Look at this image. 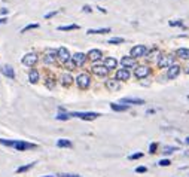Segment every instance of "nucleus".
Listing matches in <instances>:
<instances>
[{
	"mask_svg": "<svg viewBox=\"0 0 189 177\" xmlns=\"http://www.w3.org/2000/svg\"><path fill=\"white\" fill-rule=\"evenodd\" d=\"M64 66H66L67 70H73V68L76 67V64H75V61H73V60L70 58L69 61H66V63H64Z\"/></svg>",
	"mask_w": 189,
	"mask_h": 177,
	"instance_id": "nucleus-31",
	"label": "nucleus"
},
{
	"mask_svg": "<svg viewBox=\"0 0 189 177\" xmlns=\"http://www.w3.org/2000/svg\"><path fill=\"white\" fill-rule=\"evenodd\" d=\"M45 177H55V176H45Z\"/></svg>",
	"mask_w": 189,
	"mask_h": 177,
	"instance_id": "nucleus-47",
	"label": "nucleus"
},
{
	"mask_svg": "<svg viewBox=\"0 0 189 177\" xmlns=\"http://www.w3.org/2000/svg\"><path fill=\"white\" fill-rule=\"evenodd\" d=\"M121 64L124 66V68L135 67V58H133V57H122L121 58Z\"/></svg>",
	"mask_w": 189,
	"mask_h": 177,
	"instance_id": "nucleus-15",
	"label": "nucleus"
},
{
	"mask_svg": "<svg viewBox=\"0 0 189 177\" xmlns=\"http://www.w3.org/2000/svg\"><path fill=\"white\" fill-rule=\"evenodd\" d=\"M173 64H174V57L171 55H162L158 60V67L159 68H167V67H171Z\"/></svg>",
	"mask_w": 189,
	"mask_h": 177,
	"instance_id": "nucleus-5",
	"label": "nucleus"
},
{
	"mask_svg": "<svg viewBox=\"0 0 189 177\" xmlns=\"http://www.w3.org/2000/svg\"><path fill=\"white\" fill-rule=\"evenodd\" d=\"M131 57L133 58H140V57H145L147 54V48L145 45H135L134 48H131Z\"/></svg>",
	"mask_w": 189,
	"mask_h": 177,
	"instance_id": "nucleus-4",
	"label": "nucleus"
},
{
	"mask_svg": "<svg viewBox=\"0 0 189 177\" xmlns=\"http://www.w3.org/2000/svg\"><path fill=\"white\" fill-rule=\"evenodd\" d=\"M76 83L80 89H87L91 85V78H89L87 73H80L78 78H76Z\"/></svg>",
	"mask_w": 189,
	"mask_h": 177,
	"instance_id": "nucleus-3",
	"label": "nucleus"
},
{
	"mask_svg": "<svg viewBox=\"0 0 189 177\" xmlns=\"http://www.w3.org/2000/svg\"><path fill=\"white\" fill-rule=\"evenodd\" d=\"M186 73H188V75H189V66L186 67Z\"/></svg>",
	"mask_w": 189,
	"mask_h": 177,
	"instance_id": "nucleus-45",
	"label": "nucleus"
},
{
	"mask_svg": "<svg viewBox=\"0 0 189 177\" xmlns=\"http://www.w3.org/2000/svg\"><path fill=\"white\" fill-rule=\"evenodd\" d=\"M110 109L112 110H115V112H125V110H128V106H127V104H116V103H112Z\"/></svg>",
	"mask_w": 189,
	"mask_h": 177,
	"instance_id": "nucleus-22",
	"label": "nucleus"
},
{
	"mask_svg": "<svg viewBox=\"0 0 189 177\" xmlns=\"http://www.w3.org/2000/svg\"><path fill=\"white\" fill-rule=\"evenodd\" d=\"M87 57H88V60H91V61H98V60L103 58V52H101L100 49H91L88 54H87Z\"/></svg>",
	"mask_w": 189,
	"mask_h": 177,
	"instance_id": "nucleus-10",
	"label": "nucleus"
},
{
	"mask_svg": "<svg viewBox=\"0 0 189 177\" xmlns=\"http://www.w3.org/2000/svg\"><path fill=\"white\" fill-rule=\"evenodd\" d=\"M140 158H143V153H142V152H137V153H133V155L128 156V159H131V161H134V159H140Z\"/></svg>",
	"mask_w": 189,
	"mask_h": 177,
	"instance_id": "nucleus-33",
	"label": "nucleus"
},
{
	"mask_svg": "<svg viewBox=\"0 0 189 177\" xmlns=\"http://www.w3.org/2000/svg\"><path fill=\"white\" fill-rule=\"evenodd\" d=\"M174 150H177V149H176V147H173V146H167V147H164V153H173V152H174Z\"/></svg>",
	"mask_w": 189,
	"mask_h": 177,
	"instance_id": "nucleus-37",
	"label": "nucleus"
},
{
	"mask_svg": "<svg viewBox=\"0 0 189 177\" xmlns=\"http://www.w3.org/2000/svg\"><path fill=\"white\" fill-rule=\"evenodd\" d=\"M88 34H104V33H110V28H89Z\"/></svg>",
	"mask_w": 189,
	"mask_h": 177,
	"instance_id": "nucleus-24",
	"label": "nucleus"
},
{
	"mask_svg": "<svg viewBox=\"0 0 189 177\" xmlns=\"http://www.w3.org/2000/svg\"><path fill=\"white\" fill-rule=\"evenodd\" d=\"M72 82H73V78H72L69 73H64V75L61 76V83H63L64 87H70Z\"/></svg>",
	"mask_w": 189,
	"mask_h": 177,
	"instance_id": "nucleus-23",
	"label": "nucleus"
},
{
	"mask_svg": "<svg viewBox=\"0 0 189 177\" xmlns=\"http://www.w3.org/2000/svg\"><path fill=\"white\" fill-rule=\"evenodd\" d=\"M70 116H75V118L83 119V121H94L100 115L95 113V112H73V113H70Z\"/></svg>",
	"mask_w": 189,
	"mask_h": 177,
	"instance_id": "nucleus-1",
	"label": "nucleus"
},
{
	"mask_svg": "<svg viewBox=\"0 0 189 177\" xmlns=\"http://www.w3.org/2000/svg\"><path fill=\"white\" fill-rule=\"evenodd\" d=\"M156 149H158V144L150 143V146H149V153H156Z\"/></svg>",
	"mask_w": 189,
	"mask_h": 177,
	"instance_id": "nucleus-36",
	"label": "nucleus"
},
{
	"mask_svg": "<svg viewBox=\"0 0 189 177\" xmlns=\"http://www.w3.org/2000/svg\"><path fill=\"white\" fill-rule=\"evenodd\" d=\"M37 55L34 54V52H31V54H25L24 55V58H22V64L27 67H33L36 63H37Z\"/></svg>",
	"mask_w": 189,
	"mask_h": 177,
	"instance_id": "nucleus-7",
	"label": "nucleus"
},
{
	"mask_svg": "<svg viewBox=\"0 0 189 177\" xmlns=\"http://www.w3.org/2000/svg\"><path fill=\"white\" fill-rule=\"evenodd\" d=\"M115 79L116 80H128L130 79V72L127 70V68H119L118 72H116V75H115Z\"/></svg>",
	"mask_w": 189,
	"mask_h": 177,
	"instance_id": "nucleus-11",
	"label": "nucleus"
},
{
	"mask_svg": "<svg viewBox=\"0 0 189 177\" xmlns=\"http://www.w3.org/2000/svg\"><path fill=\"white\" fill-rule=\"evenodd\" d=\"M28 80H30L31 83H37V80H39V72H37L36 68H31V70H30V73H28Z\"/></svg>",
	"mask_w": 189,
	"mask_h": 177,
	"instance_id": "nucleus-21",
	"label": "nucleus"
},
{
	"mask_svg": "<svg viewBox=\"0 0 189 177\" xmlns=\"http://www.w3.org/2000/svg\"><path fill=\"white\" fill-rule=\"evenodd\" d=\"M33 167H34V162H31V164H27V165H22V167H20V168H17V173H25V171L31 170Z\"/></svg>",
	"mask_w": 189,
	"mask_h": 177,
	"instance_id": "nucleus-27",
	"label": "nucleus"
},
{
	"mask_svg": "<svg viewBox=\"0 0 189 177\" xmlns=\"http://www.w3.org/2000/svg\"><path fill=\"white\" fill-rule=\"evenodd\" d=\"M170 164H171V161H170V159H161V161L158 162V165H159V167H168Z\"/></svg>",
	"mask_w": 189,
	"mask_h": 177,
	"instance_id": "nucleus-35",
	"label": "nucleus"
},
{
	"mask_svg": "<svg viewBox=\"0 0 189 177\" xmlns=\"http://www.w3.org/2000/svg\"><path fill=\"white\" fill-rule=\"evenodd\" d=\"M73 177H80V176H73Z\"/></svg>",
	"mask_w": 189,
	"mask_h": 177,
	"instance_id": "nucleus-48",
	"label": "nucleus"
},
{
	"mask_svg": "<svg viewBox=\"0 0 189 177\" xmlns=\"http://www.w3.org/2000/svg\"><path fill=\"white\" fill-rule=\"evenodd\" d=\"M97 9H98L100 12H103V13H106V9H103V8H97Z\"/></svg>",
	"mask_w": 189,
	"mask_h": 177,
	"instance_id": "nucleus-44",
	"label": "nucleus"
},
{
	"mask_svg": "<svg viewBox=\"0 0 189 177\" xmlns=\"http://www.w3.org/2000/svg\"><path fill=\"white\" fill-rule=\"evenodd\" d=\"M78 28H79L78 24H70V25H61V27H58L60 31H70V30H78Z\"/></svg>",
	"mask_w": 189,
	"mask_h": 177,
	"instance_id": "nucleus-25",
	"label": "nucleus"
},
{
	"mask_svg": "<svg viewBox=\"0 0 189 177\" xmlns=\"http://www.w3.org/2000/svg\"><path fill=\"white\" fill-rule=\"evenodd\" d=\"M107 43L109 45H119V43H124V39L122 37H112V39H109Z\"/></svg>",
	"mask_w": 189,
	"mask_h": 177,
	"instance_id": "nucleus-29",
	"label": "nucleus"
},
{
	"mask_svg": "<svg viewBox=\"0 0 189 177\" xmlns=\"http://www.w3.org/2000/svg\"><path fill=\"white\" fill-rule=\"evenodd\" d=\"M177 57H180L182 60H189V49L188 48H179L176 51Z\"/></svg>",
	"mask_w": 189,
	"mask_h": 177,
	"instance_id": "nucleus-20",
	"label": "nucleus"
},
{
	"mask_svg": "<svg viewBox=\"0 0 189 177\" xmlns=\"http://www.w3.org/2000/svg\"><path fill=\"white\" fill-rule=\"evenodd\" d=\"M103 66L106 67L107 70H113V68H116L118 66V61L115 60V58H112V57H107L106 60H104V64Z\"/></svg>",
	"mask_w": 189,
	"mask_h": 177,
	"instance_id": "nucleus-17",
	"label": "nucleus"
},
{
	"mask_svg": "<svg viewBox=\"0 0 189 177\" xmlns=\"http://www.w3.org/2000/svg\"><path fill=\"white\" fill-rule=\"evenodd\" d=\"M39 27V24H28V25H25L24 28L21 30V33H25V31H28V30H33V28H37Z\"/></svg>",
	"mask_w": 189,
	"mask_h": 177,
	"instance_id": "nucleus-32",
	"label": "nucleus"
},
{
	"mask_svg": "<svg viewBox=\"0 0 189 177\" xmlns=\"http://www.w3.org/2000/svg\"><path fill=\"white\" fill-rule=\"evenodd\" d=\"M186 143H188V144H189V137H188V138H186Z\"/></svg>",
	"mask_w": 189,
	"mask_h": 177,
	"instance_id": "nucleus-46",
	"label": "nucleus"
},
{
	"mask_svg": "<svg viewBox=\"0 0 189 177\" xmlns=\"http://www.w3.org/2000/svg\"><path fill=\"white\" fill-rule=\"evenodd\" d=\"M57 13H58V11H54V12H49V13H46V15H45V18H46V20H49V18H52V17H55Z\"/></svg>",
	"mask_w": 189,
	"mask_h": 177,
	"instance_id": "nucleus-38",
	"label": "nucleus"
},
{
	"mask_svg": "<svg viewBox=\"0 0 189 177\" xmlns=\"http://www.w3.org/2000/svg\"><path fill=\"white\" fill-rule=\"evenodd\" d=\"M149 75H150V68L147 66H139L135 67V70H134V76L137 79H145Z\"/></svg>",
	"mask_w": 189,
	"mask_h": 177,
	"instance_id": "nucleus-6",
	"label": "nucleus"
},
{
	"mask_svg": "<svg viewBox=\"0 0 189 177\" xmlns=\"http://www.w3.org/2000/svg\"><path fill=\"white\" fill-rule=\"evenodd\" d=\"M45 85H46V88H49V89L55 88V80H54L52 78H48L46 80H45Z\"/></svg>",
	"mask_w": 189,
	"mask_h": 177,
	"instance_id": "nucleus-30",
	"label": "nucleus"
},
{
	"mask_svg": "<svg viewBox=\"0 0 189 177\" xmlns=\"http://www.w3.org/2000/svg\"><path fill=\"white\" fill-rule=\"evenodd\" d=\"M92 73L97 75V76H100V78H106L107 73H109V70L104 66H94L92 67Z\"/></svg>",
	"mask_w": 189,
	"mask_h": 177,
	"instance_id": "nucleus-12",
	"label": "nucleus"
},
{
	"mask_svg": "<svg viewBox=\"0 0 189 177\" xmlns=\"http://www.w3.org/2000/svg\"><path fill=\"white\" fill-rule=\"evenodd\" d=\"M55 118H57V119H58V121H67V119H70L72 116H70L69 113H64V112H60V113L57 115Z\"/></svg>",
	"mask_w": 189,
	"mask_h": 177,
	"instance_id": "nucleus-28",
	"label": "nucleus"
},
{
	"mask_svg": "<svg viewBox=\"0 0 189 177\" xmlns=\"http://www.w3.org/2000/svg\"><path fill=\"white\" fill-rule=\"evenodd\" d=\"M55 58H57L55 51H46V54H45V57H43V61L46 64H54V63H55Z\"/></svg>",
	"mask_w": 189,
	"mask_h": 177,
	"instance_id": "nucleus-16",
	"label": "nucleus"
},
{
	"mask_svg": "<svg viewBox=\"0 0 189 177\" xmlns=\"http://www.w3.org/2000/svg\"><path fill=\"white\" fill-rule=\"evenodd\" d=\"M87 58H88V57L85 55L83 52H76L75 55L72 57V60L75 61V64H76V66H83V64H85V61H87Z\"/></svg>",
	"mask_w": 189,
	"mask_h": 177,
	"instance_id": "nucleus-9",
	"label": "nucleus"
},
{
	"mask_svg": "<svg viewBox=\"0 0 189 177\" xmlns=\"http://www.w3.org/2000/svg\"><path fill=\"white\" fill-rule=\"evenodd\" d=\"M0 13H2V15H6V13H8V9H2Z\"/></svg>",
	"mask_w": 189,
	"mask_h": 177,
	"instance_id": "nucleus-42",
	"label": "nucleus"
},
{
	"mask_svg": "<svg viewBox=\"0 0 189 177\" xmlns=\"http://www.w3.org/2000/svg\"><path fill=\"white\" fill-rule=\"evenodd\" d=\"M82 9H83V12H91V11H92V9H91V6H88V5H85Z\"/></svg>",
	"mask_w": 189,
	"mask_h": 177,
	"instance_id": "nucleus-41",
	"label": "nucleus"
},
{
	"mask_svg": "<svg viewBox=\"0 0 189 177\" xmlns=\"http://www.w3.org/2000/svg\"><path fill=\"white\" fill-rule=\"evenodd\" d=\"M57 146H58V147H72V142L67 140V138H60V140L57 142Z\"/></svg>",
	"mask_w": 189,
	"mask_h": 177,
	"instance_id": "nucleus-26",
	"label": "nucleus"
},
{
	"mask_svg": "<svg viewBox=\"0 0 189 177\" xmlns=\"http://www.w3.org/2000/svg\"><path fill=\"white\" fill-rule=\"evenodd\" d=\"M146 171H147L146 167H137L135 168V173H146Z\"/></svg>",
	"mask_w": 189,
	"mask_h": 177,
	"instance_id": "nucleus-39",
	"label": "nucleus"
},
{
	"mask_svg": "<svg viewBox=\"0 0 189 177\" xmlns=\"http://www.w3.org/2000/svg\"><path fill=\"white\" fill-rule=\"evenodd\" d=\"M156 54H158V49H152V51H150V52L147 54V58H154Z\"/></svg>",
	"mask_w": 189,
	"mask_h": 177,
	"instance_id": "nucleus-40",
	"label": "nucleus"
},
{
	"mask_svg": "<svg viewBox=\"0 0 189 177\" xmlns=\"http://www.w3.org/2000/svg\"><path fill=\"white\" fill-rule=\"evenodd\" d=\"M12 147L22 152V150H28V149H36L37 146L33 143H28V142H24V140H13V146Z\"/></svg>",
	"mask_w": 189,
	"mask_h": 177,
	"instance_id": "nucleus-2",
	"label": "nucleus"
},
{
	"mask_svg": "<svg viewBox=\"0 0 189 177\" xmlns=\"http://www.w3.org/2000/svg\"><path fill=\"white\" fill-rule=\"evenodd\" d=\"M179 73H180V66L177 64H173L171 67H168V72H167V78L168 79H174L179 76Z\"/></svg>",
	"mask_w": 189,
	"mask_h": 177,
	"instance_id": "nucleus-13",
	"label": "nucleus"
},
{
	"mask_svg": "<svg viewBox=\"0 0 189 177\" xmlns=\"http://www.w3.org/2000/svg\"><path fill=\"white\" fill-rule=\"evenodd\" d=\"M0 70H2V73H3L5 76H8L9 79H15V72H13L12 66H3Z\"/></svg>",
	"mask_w": 189,
	"mask_h": 177,
	"instance_id": "nucleus-18",
	"label": "nucleus"
},
{
	"mask_svg": "<svg viewBox=\"0 0 189 177\" xmlns=\"http://www.w3.org/2000/svg\"><path fill=\"white\" fill-rule=\"evenodd\" d=\"M121 104H145V100L142 98H133V97H125V98H121Z\"/></svg>",
	"mask_w": 189,
	"mask_h": 177,
	"instance_id": "nucleus-14",
	"label": "nucleus"
},
{
	"mask_svg": "<svg viewBox=\"0 0 189 177\" xmlns=\"http://www.w3.org/2000/svg\"><path fill=\"white\" fill-rule=\"evenodd\" d=\"M5 22H8L6 18H0V24H5Z\"/></svg>",
	"mask_w": 189,
	"mask_h": 177,
	"instance_id": "nucleus-43",
	"label": "nucleus"
},
{
	"mask_svg": "<svg viewBox=\"0 0 189 177\" xmlns=\"http://www.w3.org/2000/svg\"><path fill=\"white\" fill-rule=\"evenodd\" d=\"M168 24H170L171 27H177V25H180V27H182V25H183L182 20H173V21H170Z\"/></svg>",
	"mask_w": 189,
	"mask_h": 177,
	"instance_id": "nucleus-34",
	"label": "nucleus"
},
{
	"mask_svg": "<svg viewBox=\"0 0 189 177\" xmlns=\"http://www.w3.org/2000/svg\"><path fill=\"white\" fill-rule=\"evenodd\" d=\"M106 87L107 89H110V91H116V89H119V80H116V79H109V80H106Z\"/></svg>",
	"mask_w": 189,
	"mask_h": 177,
	"instance_id": "nucleus-19",
	"label": "nucleus"
},
{
	"mask_svg": "<svg viewBox=\"0 0 189 177\" xmlns=\"http://www.w3.org/2000/svg\"><path fill=\"white\" fill-rule=\"evenodd\" d=\"M57 57L61 60V61H69L72 57H70V52H69V49L64 48V46H61V48H58V51H57Z\"/></svg>",
	"mask_w": 189,
	"mask_h": 177,
	"instance_id": "nucleus-8",
	"label": "nucleus"
}]
</instances>
